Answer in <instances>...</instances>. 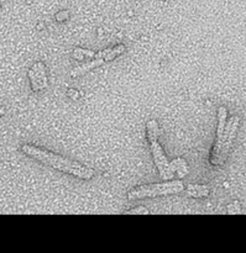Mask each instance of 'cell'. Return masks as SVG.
<instances>
[{
	"label": "cell",
	"instance_id": "1",
	"mask_svg": "<svg viewBox=\"0 0 246 253\" xmlns=\"http://www.w3.org/2000/svg\"><path fill=\"white\" fill-rule=\"evenodd\" d=\"M21 151L27 157L32 158V160L37 161V162L42 163L47 167H51L53 169L59 170V172L66 173V174L73 175V177L79 178L82 180H91L96 174V172L92 168L83 166L77 161L69 160L63 156L51 152L46 148L31 145V143L22 145Z\"/></svg>",
	"mask_w": 246,
	"mask_h": 253
},
{
	"label": "cell",
	"instance_id": "2",
	"mask_svg": "<svg viewBox=\"0 0 246 253\" xmlns=\"http://www.w3.org/2000/svg\"><path fill=\"white\" fill-rule=\"evenodd\" d=\"M239 116H232L228 119V110L224 106H220L218 110V127L214 145L209 155V163L214 167L224 165L232 151L233 142L237 138L239 130Z\"/></svg>",
	"mask_w": 246,
	"mask_h": 253
},
{
	"label": "cell",
	"instance_id": "3",
	"mask_svg": "<svg viewBox=\"0 0 246 253\" xmlns=\"http://www.w3.org/2000/svg\"><path fill=\"white\" fill-rule=\"evenodd\" d=\"M185 190V184L182 180H163L161 183H150L135 187L128 192V200L152 199V198L166 197V195L180 194Z\"/></svg>",
	"mask_w": 246,
	"mask_h": 253
},
{
	"label": "cell",
	"instance_id": "4",
	"mask_svg": "<svg viewBox=\"0 0 246 253\" xmlns=\"http://www.w3.org/2000/svg\"><path fill=\"white\" fill-rule=\"evenodd\" d=\"M125 51H126L125 44L120 43L111 47V48H106L104 49V51L96 52L94 56L92 57L91 61L86 62V63H83L82 66H78L74 69H72L71 77L74 79V78H78V77L84 76V74H87L88 72L93 71V69L98 68V67H101L103 64L114 61V59L118 58L119 56L125 53Z\"/></svg>",
	"mask_w": 246,
	"mask_h": 253
},
{
	"label": "cell",
	"instance_id": "5",
	"mask_svg": "<svg viewBox=\"0 0 246 253\" xmlns=\"http://www.w3.org/2000/svg\"><path fill=\"white\" fill-rule=\"evenodd\" d=\"M150 142V151L152 155L153 162H155L156 168H157L160 177L162 180H170L173 177V173L170 168V162L167 161V157L165 156L162 147L158 143V140L148 141Z\"/></svg>",
	"mask_w": 246,
	"mask_h": 253
},
{
	"label": "cell",
	"instance_id": "6",
	"mask_svg": "<svg viewBox=\"0 0 246 253\" xmlns=\"http://www.w3.org/2000/svg\"><path fill=\"white\" fill-rule=\"evenodd\" d=\"M27 78L34 93H39L49 86V77H47L46 66L42 62H36L27 72Z\"/></svg>",
	"mask_w": 246,
	"mask_h": 253
},
{
	"label": "cell",
	"instance_id": "7",
	"mask_svg": "<svg viewBox=\"0 0 246 253\" xmlns=\"http://www.w3.org/2000/svg\"><path fill=\"white\" fill-rule=\"evenodd\" d=\"M183 192L187 193L188 197L199 199V198H204L209 195V188L203 184H188L187 188L185 187Z\"/></svg>",
	"mask_w": 246,
	"mask_h": 253
},
{
	"label": "cell",
	"instance_id": "8",
	"mask_svg": "<svg viewBox=\"0 0 246 253\" xmlns=\"http://www.w3.org/2000/svg\"><path fill=\"white\" fill-rule=\"evenodd\" d=\"M170 168L171 170H172L173 175L177 174L180 178L185 177V175L188 173L187 162H186L183 158H176V160H173L172 162H170Z\"/></svg>",
	"mask_w": 246,
	"mask_h": 253
},
{
	"label": "cell",
	"instance_id": "9",
	"mask_svg": "<svg viewBox=\"0 0 246 253\" xmlns=\"http://www.w3.org/2000/svg\"><path fill=\"white\" fill-rule=\"evenodd\" d=\"M158 133H160V127L156 120H150L146 124V138L148 141L158 140Z\"/></svg>",
	"mask_w": 246,
	"mask_h": 253
},
{
	"label": "cell",
	"instance_id": "10",
	"mask_svg": "<svg viewBox=\"0 0 246 253\" xmlns=\"http://www.w3.org/2000/svg\"><path fill=\"white\" fill-rule=\"evenodd\" d=\"M96 52L91 51V49H83V48H76L73 51V58L77 61H83L84 58H92Z\"/></svg>",
	"mask_w": 246,
	"mask_h": 253
},
{
	"label": "cell",
	"instance_id": "11",
	"mask_svg": "<svg viewBox=\"0 0 246 253\" xmlns=\"http://www.w3.org/2000/svg\"><path fill=\"white\" fill-rule=\"evenodd\" d=\"M227 211L229 214H240L242 212V208H240L239 203H232L227 207Z\"/></svg>",
	"mask_w": 246,
	"mask_h": 253
},
{
	"label": "cell",
	"instance_id": "12",
	"mask_svg": "<svg viewBox=\"0 0 246 253\" xmlns=\"http://www.w3.org/2000/svg\"><path fill=\"white\" fill-rule=\"evenodd\" d=\"M126 214H141V215H145V214H148V210L146 209L145 207H138V208H134V209H130L126 211Z\"/></svg>",
	"mask_w": 246,
	"mask_h": 253
},
{
	"label": "cell",
	"instance_id": "13",
	"mask_svg": "<svg viewBox=\"0 0 246 253\" xmlns=\"http://www.w3.org/2000/svg\"><path fill=\"white\" fill-rule=\"evenodd\" d=\"M69 17V12L67 10H62V11L57 12L56 14V21L58 22H64L66 20H68Z\"/></svg>",
	"mask_w": 246,
	"mask_h": 253
},
{
	"label": "cell",
	"instance_id": "14",
	"mask_svg": "<svg viewBox=\"0 0 246 253\" xmlns=\"http://www.w3.org/2000/svg\"><path fill=\"white\" fill-rule=\"evenodd\" d=\"M4 114H5V108H4V106L0 105V118H1V116L4 115Z\"/></svg>",
	"mask_w": 246,
	"mask_h": 253
}]
</instances>
